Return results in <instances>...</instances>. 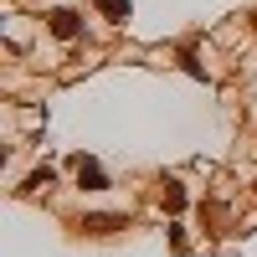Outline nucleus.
<instances>
[{
	"instance_id": "f257e3e1",
	"label": "nucleus",
	"mask_w": 257,
	"mask_h": 257,
	"mask_svg": "<svg viewBox=\"0 0 257 257\" xmlns=\"http://www.w3.org/2000/svg\"><path fill=\"white\" fill-rule=\"evenodd\" d=\"M72 175H77L82 190H108V175H103L98 160H88V155H77V160H72Z\"/></svg>"
},
{
	"instance_id": "f03ea898",
	"label": "nucleus",
	"mask_w": 257,
	"mask_h": 257,
	"mask_svg": "<svg viewBox=\"0 0 257 257\" xmlns=\"http://www.w3.org/2000/svg\"><path fill=\"white\" fill-rule=\"evenodd\" d=\"M77 31H82V16H77V11H52V36L72 41Z\"/></svg>"
},
{
	"instance_id": "7ed1b4c3",
	"label": "nucleus",
	"mask_w": 257,
	"mask_h": 257,
	"mask_svg": "<svg viewBox=\"0 0 257 257\" xmlns=\"http://www.w3.org/2000/svg\"><path fill=\"white\" fill-rule=\"evenodd\" d=\"M118 226H123V216H82V231H88V237H108Z\"/></svg>"
},
{
	"instance_id": "20e7f679",
	"label": "nucleus",
	"mask_w": 257,
	"mask_h": 257,
	"mask_svg": "<svg viewBox=\"0 0 257 257\" xmlns=\"http://www.w3.org/2000/svg\"><path fill=\"white\" fill-rule=\"evenodd\" d=\"M180 206H185V190L175 180H165V211H180Z\"/></svg>"
},
{
	"instance_id": "39448f33",
	"label": "nucleus",
	"mask_w": 257,
	"mask_h": 257,
	"mask_svg": "<svg viewBox=\"0 0 257 257\" xmlns=\"http://www.w3.org/2000/svg\"><path fill=\"white\" fill-rule=\"evenodd\" d=\"M98 11L113 16V21H123V16H128V0H98Z\"/></svg>"
},
{
	"instance_id": "423d86ee",
	"label": "nucleus",
	"mask_w": 257,
	"mask_h": 257,
	"mask_svg": "<svg viewBox=\"0 0 257 257\" xmlns=\"http://www.w3.org/2000/svg\"><path fill=\"white\" fill-rule=\"evenodd\" d=\"M52 185V170L47 165H41V170H31V180H26V190H47Z\"/></svg>"
}]
</instances>
